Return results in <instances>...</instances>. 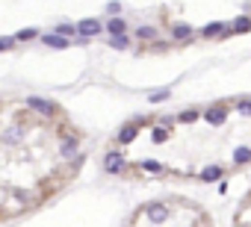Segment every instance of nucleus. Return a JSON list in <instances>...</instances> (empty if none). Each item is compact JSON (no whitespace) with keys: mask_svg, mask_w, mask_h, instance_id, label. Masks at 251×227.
Returning a JSON list of instances; mask_svg holds the SVG:
<instances>
[{"mask_svg":"<svg viewBox=\"0 0 251 227\" xmlns=\"http://www.w3.org/2000/svg\"><path fill=\"white\" fill-rule=\"evenodd\" d=\"M136 133H139V124H136V121H133V124H124V127L118 130V142H121V145H130V142L136 139Z\"/></svg>","mask_w":251,"mask_h":227,"instance_id":"8","label":"nucleus"},{"mask_svg":"<svg viewBox=\"0 0 251 227\" xmlns=\"http://www.w3.org/2000/svg\"><path fill=\"white\" fill-rule=\"evenodd\" d=\"M148 218H151L154 224H163V221L168 218V210H166L163 204H148Z\"/></svg>","mask_w":251,"mask_h":227,"instance_id":"7","label":"nucleus"},{"mask_svg":"<svg viewBox=\"0 0 251 227\" xmlns=\"http://www.w3.org/2000/svg\"><path fill=\"white\" fill-rule=\"evenodd\" d=\"M231 30H234V32H245V30H251V18H245V15L236 18V21L231 24Z\"/></svg>","mask_w":251,"mask_h":227,"instance_id":"17","label":"nucleus"},{"mask_svg":"<svg viewBox=\"0 0 251 227\" xmlns=\"http://www.w3.org/2000/svg\"><path fill=\"white\" fill-rule=\"evenodd\" d=\"M204 118H207L213 127H219V124L228 121V109H225V106H210V109L204 112Z\"/></svg>","mask_w":251,"mask_h":227,"instance_id":"3","label":"nucleus"},{"mask_svg":"<svg viewBox=\"0 0 251 227\" xmlns=\"http://www.w3.org/2000/svg\"><path fill=\"white\" fill-rule=\"evenodd\" d=\"M42 45H48V48H53V50H65V48H71V42L62 39V35H56V32H45V35H42Z\"/></svg>","mask_w":251,"mask_h":227,"instance_id":"4","label":"nucleus"},{"mask_svg":"<svg viewBox=\"0 0 251 227\" xmlns=\"http://www.w3.org/2000/svg\"><path fill=\"white\" fill-rule=\"evenodd\" d=\"M21 136H24V127H9V130L3 133V139H6V142H18Z\"/></svg>","mask_w":251,"mask_h":227,"instance_id":"21","label":"nucleus"},{"mask_svg":"<svg viewBox=\"0 0 251 227\" xmlns=\"http://www.w3.org/2000/svg\"><path fill=\"white\" fill-rule=\"evenodd\" d=\"M142 168H145V171H151V174L166 171V165H163V162H157V160H142Z\"/></svg>","mask_w":251,"mask_h":227,"instance_id":"15","label":"nucleus"},{"mask_svg":"<svg viewBox=\"0 0 251 227\" xmlns=\"http://www.w3.org/2000/svg\"><path fill=\"white\" fill-rule=\"evenodd\" d=\"M56 35H62V39H68V42H74V32H77V27L74 24H56V30H53Z\"/></svg>","mask_w":251,"mask_h":227,"instance_id":"11","label":"nucleus"},{"mask_svg":"<svg viewBox=\"0 0 251 227\" xmlns=\"http://www.w3.org/2000/svg\"><path fill=\"white\" fill-rule=\"evenodd\" d=\"M168 139V130H163V127H154V145H163Z\"/></svg>","mask_w":251,"mask_h":227,"instance_id":"24","label":"nucleus"},{"mask_svg":"<svg viewBox=\"0 0 251 227\" xmlns=\"http://www.w3.org/2000/svg\"><path fill=\"white\" fill-rule=\"evenodd\" d=\"M168 97H171V92H168V89H157V92H151V95H148V100H151V103H163V100H168Z\"/></svg>","mask_w":251,"mask_h":227,"instance_id":"16","label":"nucleus"},{"mask_svg":"<svg viewBox=\"0 0 251 227\" xmlns=\"http://www.w3.org/2000/svg\"><path fill=\"white\" fill-rule=\"evenodd\" d=\"M121 165H124V157H121V154H116V150H113V154H106V160H103V168L110 171V174L121 171Z\"/></svg>","mask_w":251,"mask_h":227,"instance_id":"5","label":"nucleus"},{"mask_svg":"<svg viewBox=\"0 0 251 227\" xmlns=\"http://www.w3.org/2000/svg\"><path fill=\"white\" fill-rule=\"evenodd\" d=\"M103 27H106V24H100V21H95V18H83V21L77 24V32H80V39H83V42H89L92 35H98Z\"/></svg>","mask_w":251,"mask_h":227,"instance_id":"1","label":"nucleus"},{"mask_svg":"<svg viewBox=\"0 0 251 227\" xmlns=\"http://www.w3.org/2000/svg\"><path fill=\"white\" fill-rule=\"evenodd\" d=\"M171 35L177 42H189L192 39V27L189 24H177V27H171Z\"/></svg>","mask_w":251,"mask_h":227,"instance_id":"9","label":"nucleus"},{"mask_svg":"<svg viewBox=\"0 0 251 227\" xmlns=\"http://www.w3.org/2000/svg\"><path fill=\"white\" fill-rule=\"evenodd\" d=\"M219 177H222V168H219V165H207V168L201 171V180H204V183H213V180H219Z\"/></svg>","mask_w":251,"mask_h":227,"instance_id":"13","label":"nucleus"},{"mask_svg":"<svg viewBox=\"0 0 251 227\" xmlns=\"http://www.w3.org/2000/svg\"><path fill=\"white\" fill-rule=\"evenodd\" d=\"M77 150H80V142H77L74 136H65V139H62V157H65V160L77 157Z\"/></svg>","mask_w":251,"mask_h":227,"instance_id":"6","label":"nucleus"},{"mask_svg":"<svg viewBox=\"0 0 251 227\" xmlns=\"http://www.w3.org/2000/svg\"><path fill=\"white\" fill-rule=\"evenodd\" d=\"M15 42H18L15 35H3V39H0V50H12V48H15Z\"/></svg>","mask_w":251,"mask_h":227,"instance_id":"23","label":"nucleus"},{"mask_svg":"<svg viewBox=\"0 0 251 227\" xmlns=\"http://www.w3.org/2000/svg\"><path fill=\"white\" fill-rule=\"evenodd\" d=\"M198 118H201V115H198L195 109H184L181 115H177V121H184V124H192V121H198Z\"/></svg>","mask_w":251,"mask_h":227,"instance_id":"18","label":"nucleus"},{"mask_svg":"<svg viewBox=\"0 0 251 227\" xmlns=\"http://www.w3.org/2000/svg\"><path fill=\"white\" fill-rule=\"evenodd\" d=\"M106 30H110V35L116 39V35H124L127 32V24L121 18H110V21H106Z\"/></svg>","mask_w":251,"mask_h":227,"instance_id":"10","label":"nucleus"},{"mask_svg":"<svg viewBox=\"0 0 251 227\" xmlns=\"http://www.w3.org/2000/svg\"><path fill=\"white\" fill-rule=\"evenodd\" d=\"M201 32L207 35V39H213V35H219V32H225V24H222V21H213V24H207V27H204Z\"/></svg>","mask_w":251,"mask_h":227,"instance_id":"14","label":"nucleus"},{"mask_svg":"<svg viewBox=\"0 0 251 227\" xmlns=\"http://www.w3.org/2000/svg\"><path fill=\"white\" fill-rule=\"evenodd\" d=\"M136 35H139V39H157V30L154 27H139Z\"/></svg>","mask_w":251,"mask_h":227,"instance_id":"22","label":"nucleus"},{"mask_svg":"<svg viewBox=\"0 0 251 227\" xmlns=\"http://www.w3.org/2000/svg\"><path fill=\"white\" fill-rule=\"evenodd\" d=\"M27 106H30V109H35V112H39V115H45V118H50V115H53V103H50V100H45V97L30 95V97H27Z\"/></svg>","mask_w":251,"mask_h":227,"instance_id":"2","label":"nucleus"},{"mask_svg":"<svg viewBox=\"0 0 251 227\" xmlns=\"http://www.w3.org/2000/svg\"><path fill=\"white\" fill-rule=\"evenodd\" d=\"M15 39L18 42H33V39H39V30H21V32H15Z\"/></svg>","mask_w":251,"mask_h":227,"instance_id":"19","label":"nucleus"},{"mask_svg":"<svg viewBox=\"0 0 251 227\" xmlns=\"http://www.w3.org/2000/svg\"><path fill=\"white\" fill-rule=\"evenodd\" d=\"M127 45H130L127 35H116V39H110V48H116V50H127Z\"/></svg>","mask_w":251,"mask_h":227,"instance_id":"20","label":"nucleus"},{"mask_svg":"<svg viewBox=\"0 0 251 227\" xmlns=\"http://www.w3.org/2000/svg\"><path fill=\"white\" fill-rule=\"evenodd\" d=\"M234 162H236V165L251 162V147H245V145H242V147H236V150H234Z\"/></svg>","mask_w":251,"mask_h":227,"instance_id":"12","label":"nucleus"},{"mask_svg":"<svg viewBox=\"0 0 251 227\" xmlns=\"http://www.w3.org/2000/svg\"><path fill=\"white\" fill-rule=\"evenodd\" d=\"M236 109H239V115H251V100H239Z\"/></svg>","mask_w":251,"mask_h":227,"instance_id":"25","label":"nucleus"},{"mask_svg":"<svg viewBox=\"0 0 251 227\" xmlns=\"http://www.w3.org/2000/svg\"><path fill=\"white\" fill-rule=\"evenodd\" d=\"M106 12H110V15H121V3H106Z\"/></svg>","mask_w":251,"mask_h":227,"instance_id":"26","label":"nucleus"}]
</instances>
